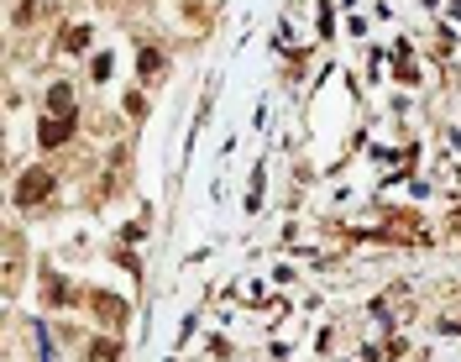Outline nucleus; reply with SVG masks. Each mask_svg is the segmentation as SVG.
Wrapping results in <instances>:
<instances>
[{
  "label": "nucleus",
  "mask_w": 461,
  "mask_h": 362,
  "mask_svg": "<svg viewBox=\"0 0 461 362\" xmlns=\"http://www.w3.org/2000/svg\"><path fill=\"white\" fill-rule=\"evenodd\" d=\"M142 74H147V79L162 74V58H157V53H142Z\"/></svg>",
  "instance_id": "obj_3"
},
{
  "label": "nucleus",
  "mask_w": 461,
  "mask_h": 362,
  "mask_svg": "<svg viewBox=\"0 0 461 362\" xmlns=\"http://www.w3.org/2000/svg\"><path fill=\"white\" fill-rule=\"evenodd\" d=\"M48 190H52V179H48V173H26V179H21V205H37V199H48Z\"/></svg>",
  "instance_id": "obj_1"
},
{
  "label": "nucleus",
  "mask_w": 461,
  "mask_h": 362,
  "mask_svg": "<svg viewBox=\"0 0 461 362\" xmlns=\"http://www.w3.org/2000/svg\"><path fill=\"white\" fill-rule=\"evenodd\" d=\"M63 137H69V121H52V126H43V142H48V147L63 142Z\"/></svg>",
  "instance_id": "obj_2"
}]
</instances>
